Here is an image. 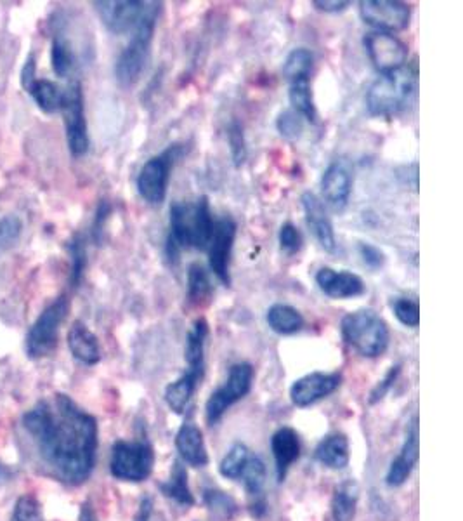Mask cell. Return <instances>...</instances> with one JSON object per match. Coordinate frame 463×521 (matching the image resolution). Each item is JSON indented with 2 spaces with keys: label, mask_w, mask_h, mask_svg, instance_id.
<instances>
[{
  "label": "cell",
  "mask_w": 463,
  "mask_h": 521,
  "mask_svg": "<svg viewBox=\"0 0 463 521\" xmlns=\"http://www.w3.org/2000/svg\"><path fill=\"white\" fill-rule=\"evenodd\" d=\"M40 461L54 478L68 485H82L96 466L98 423L70 396L42 400L23 416Z\"/></svg>",
  "instance_id": "1"
},
{
  "label": "cell",
  "mask_w": 463,
  "mask_h": 521,
  "mask_svg": "<svg viewBox=\"0 0 463 521\" xmlns=\"http://www.w3.org/2000/svg\"><path fill=\"white\" fill-rule=\"evenodd\" d=\"M216 219L210 211L209 197H200L195 204H172L170 207L169 237L165 254L170 263L179 261L184 249L207 251Z\"/></svg>",
  "instance_id": "2"
},
{
  "label": "cell",
  "mask_w": 463,
  "mask_h": 521,
  "mask_svg": "<svg viewBox=\"0 0 463 521\" xmlns=\"http://www.w3.org/2000/svg\"><path fill=\"white\" fill-rule=\"evenodd\" d=\"M417 82V65L380 73L366 91V110L373 117L394 119L410 105L411 98L417 93Z\"/></svg>",
  "instance_id": "3"
},
{
  "label": "cell",
  "mask_w": 463,
  "mask_h": 521,
  "mask_svg": "<svg viewBox=\"0 0 463 521\" xmlns=\"http://www.w3.org/2000/svg\"><path fill=\"white\" fill-rule=\"evenodd\" d=\"M160 7H162V4L150 2L143 20L139 21V25L132 32V39L129 40V44L118 56L117 65H115V77L122 87L134 86L137 80L141 79L144 68L150 61L151 44H153V35H155V28H157Z\"/></svg>",
  "instance_id": "4"
},
{
  "label": "cell",
  "mask_w": 463,
  "mask_h": 521,
  "mask_svg": "<svg viewBox=\"0 0 463 521\" xmlns=\"http://www.w3.org/2000/svg\"><path fill=\"white\" fill-rule=\"evenodd\" d=\"M342 337L354 351L368 358L384 355L389 346V327L372 310H358L342 318Z\"/></svg>",
  "instance_id": "5"
},
{
  "label": "cell",
  "mask_w": 463,
  "mask_h": 521,
  "mask_svg": "<svg viewBox=\"0 0 463 521\" xmlns=\"http://www.w3.org/2000/svg\"><path fill=\"white\" fill-rule=\"evenodd\" d=\"M183 155L181 145H170L165 152L151 157L137 174V192L144 202L160 205L169 192L170 174L176 160Z\"/></svg>",
  "instance_id": "6"
},
{
  "label": "cell",
  "mask_w": 463,
  "mask_h": 521,
  "mask_svg": "<svg viewBox=\"0 0 463 521\" xmlns=\"http://www.w3.org/2000/svg\"><path fill=\"white\" fill-rule=\"evenodd\" d=\"M70 311L65 296L58 297L40 313L27 336V353L30 358L49 357L58 346L59 329Z\"/></svg>",
  "instance_id": "7"
},
{
  "label": "cell",
  "mask_w": 463,
  "mask_h": 521,
  "mask_svg": "<svg viewBox=\"0 0 463 521\" xmlns=\"http://www.w3.org/2000/svg\"><path fill=\"white\" fill-rule=\"evenodd\" d=\"M155 452L148 442H117L111 452V475L124 482H143L153 471Z\"/></svg>",
  "instance_id": "8"
},
{
  "label": "cell",
  "mask_w": 463,
  "mask_h": 521,
  "mask_svg": "<svg viewBox=\"0 0 463 521\" xmlns=\"http://www.w3.org/2000/svg\"><path fill=\"white\" fill-rule=\"evenodd\" d=\"M61 112L65 119L66 143L68 150L75 159L84 157L89 152V131L85 120L84 93L80 82H72L66 91H63Z\"/></svg>",
  "instance_id": "9"
},
{
  "label": "cell",
  "mask_w": 463,
  "mask_h": 521,
  "mask_svg": "<svg viewBox=\"0 0 463 521\" xmlns=\"http://www.w3.org/2000/svg\"><path fill=\"white\" fill-rule=\"evenodd\" d=\"M252 383H254V367L250 363L242 362L233 365L229 370L226 383L210 395L207 409H205L207 410V421L210 424H216L231 405L240 402L250 393Z\"/></svg>",
  "instance_id": "10"
},
{
  "label": "cell",
  "mask_w": 463,
  "mask_h": 521,
  "mask_svg": "<svg viewBox=\"0 0 463 521\" xmlns=\"http://www.w3.org/2000/svg\"><path fill=\"white\" fill-rule=\"evenodd\" d=\"M359 14L375 32H401L410 27L411 7L399 0H363Z\"/></svg>",
  "instance_id": "11"
},
{
  "label": "cell",
  "mask_w": 463,
  "mask_h": 521,
  "mask_svg": "<svg viewBox=\"0 0 463 521\" xmlns=\"http://www.w3.org/2000/svg\"><path fill=\"white\" fill-rule=\"evenodd\" d=\"M236 230H238V226H236L235 219L229 218V216L216 219L209 245H207L210 271L226 287L231 285L229 266H231V256H233V247H235Z\"/></svg>",
  "instance_id": "12"
},
{
  "label": "cell",
  "mask_w": 463,
  "mask_h": 521,
  "mask_svg": "<svg viewBox=\"0 0 463 521\" xmlns=\"http://www.w3.org/2000/svg\"><path fill=\"white\" fill-rule=\"evenodd\" d=\"M366 54L380 73L394 72L406 65L408 46L394 33L370 32L363 39Z\"/></svg>",
  "instance_id": "13"
},
{
  "label": "cell",
  "mask_w": 463,
  "mask_h": 521,
  "mask_svg": "<svg viewBox=\"0 0 463 521\" xmlns=\"http://www.w3.org/2000/svg\"><path fill=\"white\" fill-rule=\"evenodd\" d=\"M99 18L103 21L111 33L124 35L134 32V28L143 20L148 11L150 2H139V0H105V2H94Z\"/></svg>",
  "instance_id": "14"
},
{
  "label": "cell",
  "mask_w": 463,
  "mask_h": 521,
  "mask_svg": "<svg viewBox=\"0 0 463 521\" xmlns=\"http://www.w3.org/2000/svg\"><path fill=\"white\" fill-rule=\"evenodd\" d=\"M321 193L333 211L342 212L353 193V171L346 160H335L321 176Z\"/></svg>",
  "instance_id": "15"
},
{
  "label": "cell",
  "mask_w": 463,
  "mask_h": 521,
  "mask_svg": "<svg viewBox=\"0 0 463 521\" xmlns=\"http://www.w3.org/2000/svg\"><path fill=\"white\" fill-rule=\"evenodd\" d=\"M300 202H302L307 226H309V230L313 231L314 238L318 240L323 251L333 254L337 251V238H335L332 219L328 216L323 200L313 192H306L302 193Z\"/></svg>",
  "instance_id": "16"
},
{
  "label": "cell",
  "mask_w": 463,
  "mask_h": 521,
  "mask_svg": "<svg viewBox=\"0 0 463 521\" xmlns=\"http://www.w3.org/2000/svg\"><path fill=\"white\" fill-rule=\"evenodd\" d=\"M342 383L340 374H325V372H311L307 376L297 379L290 388V398L297 407H309L320 402L323 398L332 395Z\"/></svg>",
  "instance_id": "17"
},
{
  "label": "cell",
  "mask_w": 463,
  "mask_h": 521,
  "mask_svg": "<svg viewBox=\"0 0 463 521\" xmlns=\"http://www.w3.org/2000/svg\"><path fill=\"white\" fill-rule=\"evenodd\" d=\"M314 278L320 291L332 299H353V297L363 296L366 292L363 278L353 271L333 270L325 266Z\"/></svg>",
  "instance_id": "18"
},
{
  "label": "cell",
  "mask_w": 463,
  "mask_h": 521,
  "mask_svg": "<svg viewBox=\"0 0 463 521\" xmlns=\"http://www.w3.org/2000/svg\"><path fill=\"white\" fill-rule=\"evenodd\" d=\"M418 461V421L415 419L411 424L408 436H406L403 450L394 461H392L391 468L387 471L385 482L389 487H401L403 483L410 478L413 466Z\"/></svg>",
  "instance_id": "19"
},
{
  "label": "cell",
  "mask_w": 463,
  "mask_h": 521,
  "mask_svg": "<svg viewBox=\"0 0 463 521\" xmlns=\"http://www.w3.org/2000/svg\"><path fill=\"white\" fill-rule=\"evenodd\" d=\"M274 462H276V475L283 482L288 469L300 456L299 435L292 428H281L276 431L271 440Z\"/></svg>",
  "instance_id": "20"
},
{
  "label": "cell",
  "mask_w": 463,
  "mask_h": 521,
  "mask_svg": "<svg viewBox=\"0 0 463 521\" xmlns=\"http://www.w3.org/2000/svg\"><path fill=\"white\" fill-rule=\"evenodd\" d=\"M68 348L73 357L85 365H96L101 360V346L98 337L94 336L87 325L82 322H73L68 332Z\"/></svg>",
  "instance_id": "21"
},
{
  "label": "cell",
  "mask_w": 463,
  "mask_h": 521,
  "mask_svg": "<svg viewBox=\"0 0 463 521\" xmlns=\"http://www.w3.org/2000/svg\"><path fill=\"white\" fill-rule=\"evenodd\" d=\"M176 447L184 461L195 468H203L209 462L207 447L203 442V433L193 423H184L177 431Z\"/></svg>",
  "instance_id": "22"
},
{
  "label": "cell",
  "mask_w": 463,
  "mask_h": 521,
  "mask_svg": "<svg viewBox=\"0 0 463 521\" xmlns=\"http://www.w3.org/2000/svg\"><path fill=\"white\" fill-rule=\"evenodd\" d=\"M202 377L203 374L200 372L188 369L177 381L170 383L165 388V402L169 405V409L174 410L176 414H184Z\"/></svg>",
  "instance_id": "23"
},
{
  "label": "cell",
  "mask_w": 463,
  "mask_h": 521,
  "mask_svg": "<svg viewBox=\"0 0 463 521\" xmlns=\"http://www.w3.org/2000/svg\"><path fill=\"white\" fill-rule=\"evenodd\" d=\"M209 337V324L205 318H196L195 324L191 327L186 336V348H184V358L188 363V369L196 370L203 374L205 372V344Z\"/></svg>",
  "instance_id": "24"
},
{
  "label": "cell",
  "mask_w": 463,
  "mask_h": 521,
  "mask_svg": "<svg viewBox=\"0 0 463 521\" xmlns=\"http://www.w3.org/2000/svg\"><path fill=\"white\" fill-rule=\"evenodd\" d=\"M269 329L280 336H292L304 327V317L290 304L276 303L266 313Z\"/></svg>",
  "instance_id": "25"
},
{
  "label": "cell",
  "mask_w": 463,
  "mask_h": 521,
  "mask_svg": "<svg viewBox=\"0 0 463 521\" xmlns=\"http://www.w3.org/2000/svg\"><path fill=\"white\" fill-rule=\"evenodd\" d=\"M316 459L330 469H344L349 464V442L346 435H330L318 445Z\"/></svg>",
  "instance_id": "26"
},
{
  "label": "cell",
  "mask_w": 463,
  "mask_h": 521,
  "mask_svg": "<svg viewBox=\"0 0 463 521\" xmlns=\"http://www.w3.org/2000/svg\"><path fill=\"white\" fill-rule=\"evenodd\" d=\"M359 487L353 480L340 483L332 499L333 521H353L358 509Z\"/></svg>",
  "instance_id": "27"
},
{
  "label": "cell",
  "mask_w": 463,
  "mask_h": 521,
  "mask_svg": "<svg viewBox=\"0 0 463 521\" xmlns=\"http://www.w3.org/2000/svg\"><path fill=\"white\" fill-rule=\"evenodd\" d=\"M288 101L295 113H299L302 119L316 124L318 120V112H316V105H314L313 91H311V82L309 79L295 80L290 82L288 87Z\"/></svg>",
  "instance_id": "28"
},
{
  "label": "cell",
  "mask_w": 463,
  "mask_h": 521,
  "mask_svg": "<svg viewBox=\"0 0 463 521\" xmlns=\"http://www.w3.org/2000/svg\"><path fill=\"white\" fill-rule=\"evenodd\" d=\"M33 101L37 103L40 110L46 113H54L61 110L63 103V91L59 89L58 84H54L51 80L35 79L27 89Z\"/></svg>",
  "instance_id": "29"
},
{
  "label": "cell",
  "mask_w": 463,
  "mask_h": 521,
  "mask_svg": "<svg viewBox=\"0 0 463 521\" xmlns=\"http://www.w3.org/2000/svg\"><path fill=\"white\" fill-rule=\"evenodd\" d=\"M314 56L306 47L294 49L288 54L287 60L283 63V77L290 82L295 80L309 79V75L313 72Z\"/></svg>",
  "instance_id": "30"
},
{
  "label": "cell",
  "mask_w": 463,
  "mask_h": 521,
  "mask_svg": "<svg viewBox=\"0 0 463 521\" xmlns=\"http://www.w3.org/2000/svg\"><path fill=\"white\" fill-rule=\"evenodd\" d=\"M160 489L169 499H174V501L183 504V506H193L195 504L193 494H191L190 487H188V473H186V469L183 468L181 462L174 464L169 482L162 483Z\"/></svg>",
  "instance_id": "31"
},
{
  "label": "cell",
  "mask_w": 463,
  "mask_h": 521,
  "mask_svg": "<svg viewBox=\"0 0 463 521\" xmlns=\"http://www.w3.org/2000/svg\"><path fill=\"white\" fill-rule=\"evenodd\" d=\"M252 456L250 450L247 449V445L243 443H235L231 449H229L226 457L222 459L219 471L222 476H226L229 480H240L243 468L247 464L248 457Z\"/></svg>",
  "instance_id": "32"
},
{
  "label": "cell",
  "mask_w": 463,
  "mask_h": 521,
  "mask_svg": "<svg viewBox=\"0 0 463 521\" xmlns=\"http://www.w3.org/2000/svg\"><path fill=\"white\" fill-rule=\"evenodd\" d=\"M51 63H53L54 73L61 79H66L72 73L73 65H75V56H73L70 42L65 37H56L53 40Z\"/></svg>",
  "instance_id": "33"
},
{
  "label": "cell",
  "mask_w": 463,
  "mask_h": 521,
  "mask_svg": "<svg viewBox=\"0 0 463 521\" xmlns=\"http://www.w3.org/2000/svg\"><path fill=\"white\" fill-rule=\"evenodd\" d=\"M240 480H243V483H245V489L248 490V494H261L264 482H266V466H264L261 457H248L247 464H245L242 475H240Z\"/></svg>",
  "instance_id": "34"
},
{
  "label": "cell",
  "mask_w": 463,
  "mask_h": 521,
  "mask_svg": "<svg viewBox=\"0 0 463 521\" xmlns=\"http://www.w3.org/2000/svg\"><path fill=\"white\" fill-rule=\"evenodd\" d=\"M212 292V284H210L209 271L203 268L202 264H191L188 271V296L191 301H202Z\"/></svg>",
  "instance_id": "35"
},
{
  "label": "cell",
  "mask_w": 463,
  "mask_h": 521,
  "mask_svg": "<svg viewBox=\"0 0 463 521\" xmlns=\"http://www.w3.org/2000/svg\"><path fill=\"white\" fill-rule=\"evenodd\" d=\"M392 311L401 324L415 329L420 325V304L410 297H398L392 301Z\"/></svg>",
  "instance_id": "36"
},
{
  "label": "cell",
  "mask_w": 463,
  "mask_h": 521,
  "mask_svg": "<svg viewBox=\"0 0 463 521\" xmlns=\"http://www.w3.org/2000/svg\"><path fill=\"white\" fill-rule=\"evenodd\" d=\"M23 223L18 216H6L0 219V254L9 251L21 237Z\"/></svg>",
  "instance_id": "37"
},
{
  "label": "cell",
  "mask_w": 463,
  "mask_h": 521,
  "mask_svg": "<svg viewBox=\"0 0 463 521\" xmlns=\"http://www.w3.org/2000/svg\"><path fill=\"white\" fill-rule=\"evenodd\" d=\"M70 256H72V284L77 287L84 277L85 266H87V252H85L84 240L80 237L73 238L70 242Z\"/></svg>",
  "instance_id": "38"
},
{
  "label": "cell",
  "mask_w": 463,
  "mask_h": 521,
  "mask_svg": "<svg viewBox=\"0 0 463 521\" xmlns=\"http://www.w3.org/2000/svg\"><path fill=\"white\" fill-rule=\"evenodd\" d=\"M13 521H44L39 501L32 495L20 497L14 508Z\"/></svg>",
  "instance_id": "39"
},
{
  "label": "cell",
  "mask_w": 463,
  "mask_h": 521,
  "mask_svg": "<svg viewBox=\"0 0 463 521\" xmlns=\"http://www.w3.org/2000/svg\"><path fill=\"white\" fill-rule=\"evenodd\" d=\"M229 150H231V159L235 162L236 167L247 160V143L243 136V129L238 122H233L228 129Z\"/></svg>",
  "instance_id": "40"
},
{
  "label": "cell",
  "mask_w": 463,
  "mask_h": 521,
  "mask_svg": "<svg viewBox=\"0 0 463 521\" xmlns=\"http://www.w3.org/2000/svg\"><path fill=\"white\" fill-rule=\"evenodd\" d=\"M276 129L283 138H299L304 129V119L294 110H287V112L280 113V117L276 120Z\"/></svg>",
  "instance_id": "41"
},
{
  "label": "cell",
  "mask_w": 463,
  "mask_h": 521,
  "mask_svg": "<svg viewBox=\"0 0 463 521\" xmlns=\"http://www.w3.org/2000/svg\"><path fill=\"white\" fill-rule=\"evenodd\" d=\"M278 240H280L281 251H285L287 254H297L304 244V237L294 223H285L281 226Z\"/></svg>",
  "instance_id": "42"
},
{
  "label": "cell",
  "mask_w": 463,
  "mask_h": 521,
  "mask_svg": "<svg viewBox=\"0 0 463 521\" xmlns=\"http://www.w3.org/2000/svg\"><path fill=\"white\" fill-rule=\"evenodd\" d=\"M359 256L363 259V263L372 268V270H380L385 264V254L380 251L379 247L372 244L361 242L358 245Z\"/></svg>",
  "instance_id": "43"
},
{
  "label": "cell",
  "mask_w": 463,
  "mask_h": 521,
  "mask_svg": "<svg viewBox=\"0 0 463 521\" xmlns=\"http://www.w3.org/2000/svg\"><path fill=\"white\" fill-rule=\"evenodd\" d=\"M205 501L209 504L210 509L221 511L222 515H231L236 509V504L231 497L222 494V492H205Z\"/></svg>",
  "instance_id": "44"
},
{
  "label": "cell",
  "mask_w": 463,
  "mask_h": 521,
  "mask_svg": "<svg viewBox=\"0 0 463 521\" xmlns=\"http://www.w3.org/2000/svg\"><path fill=\"white\" fill-rule=\"evenodd\" d=\"M136 521H165L164 515L158 511L155 502L150 497H146L141 502V508L137 511Z\"/></svg>",
  "instance_id": "45"
},
{
  "label": "cell",
  "mask_w": 463,
  "mask_h": 521,
  "mask_svg": "<svg viewBox=\"0 0 463 521\" xmlns=\"http://www.w3.org/2000/svg\"><path fill=\"white\" fill-rule=\"evenodd\" d=\"M313 6L321 13L335 14L346 11L347 7L351 6V2H344V0H314Z\"/></svg>",
  "instance_id": "46"
},
{
  "label": "cell",
  "mask_w": 463,
  "mask_h": 521,
  "mask_svg": "<svg viewBox=\"0 0 463 521\" xmlns=\"http://www.w3.org/2000/svg\"><path fill=\"white\" fill-rule=\"evenodd\" d=\"M33 80H35V58L30 56L25 66H23V72H21V84H23L25 89H28Z\"/></svg>",
  "instance_id": "47"
},
{
  "label": "cell",
  "mask_w": 463,
  "mask_h": 521,
  "mask_svg": "<svg viewBox=\"0 0 463 521\" xmlns=\"http://www.w3.org/2000/svg\"><path fill=\"white\" fill-rule=\"evenodd\" d=\"M399 372V367H394V369L387 374V377H385L384 381H382V388H379V390L375 391L373 393L372 402H375V400H379V398H382V395H384L385 391H387V388L391 386L392 381H394V377H396V374Z\"/></svg>",
  "instance_id": "48"
},
{
  "label": "cell",
  "mask_w": 463,
  "mask_h": 521,
  "mask_svg": "<svg viewBox=\"0 0 463 521\" xmlns=\"http://www.w3.org/2000/svg\"><path fill=\"white\" fill-rule=\"evenodd\" d=\"M82 521H96V516H94V511H92L91 506H87L85 504L84 509H82Z\"/></svg>",
  "instance_id": "49"
},
{
  "label": "cell",
  "mask_w": 463,
  "mask_h": 521,
  "mask_svg": "<svg viewBox=\"0 0 463 521\" xmlns=\"http://www.w3.org/2000/svg\"><path fill=\"white\" fill-rule=\"evenodd\" d=\"M0 476H2V466H0Z\"/></svg>",
  "instance_id": "50"
}]
</instances>
